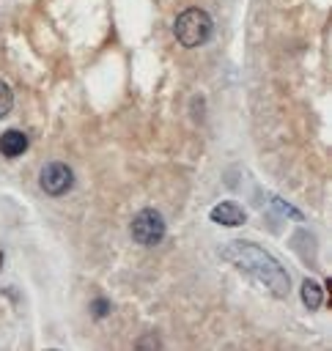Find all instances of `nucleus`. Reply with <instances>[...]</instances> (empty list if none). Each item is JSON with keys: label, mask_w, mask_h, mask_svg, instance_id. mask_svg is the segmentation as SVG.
<instances>
[{"label": "nucleus", "mask_w": 332, "mask_h": 351, "mask_svg": "<svg viewBox=\"0 0 332 351\" xmlns=\"http://www.w3.org/2000/svg\"><path fill=\"white\" fill-rule=\"evenodd\" d=\"M220 258L233 263L236 269H241L244 274H250L258 285H263L272 296L277 299H285L288 291H291V277L288 271L277 263V258L272 252H266L263 247L252 244V241H241V239H233L228 241L222 250H220Z\"/></svg>", "instance_id": "nucleus-1"}, {"label": "nucleus", "mask_w": 332, "mask_h": 351, "mask_svg": "<svg viewBox=\"0 0 332 351\" xmlns=\"http://www.w3.org/2000/svg\"><path fill=\"white\" fill-rule=\"evenodd\" d=\"M209 219L217 222V225H225V228H236V225L244 222V208L233 200H222L209 211Z\"/></svg>", "instance_id": "nucleus-5"}, {"label": "nucleus", "mask_w": 332, "mask_h": 351, "mask_svg": "<svg viewBox=\"0 0 332 351\" xmlns=\"http://www.w3.org/2000/svg\"><path fill=\"white\" fill-rule=\"evenodd\" d=\"M11 107H14V93H11V88L0 80V118H5V115L11 112Z\"/></svg>", "instance_id": "nucleus-8"}, {"label": "nucleus", "mask_w": 332, "mask_h": 351, "mask_svg": "<svg viewBox=\"0 0 332 351\" xmlns=\"http://www.w3.org/2000/svg\"><path fill=\"white\" fill-rule=\"evenodd\" d=\"M38 184H41V189H44L47 195L60 197V195H66V192L74 186V170H71L66 162H49V165L41 167Z\"/></svg>", "instance_id": "nucleus-4"}, {"label": "nucleus", "mask_w": 332, "mask_h": 351, "mask_svg": "<svg viewBox=\"0 0 332 351\" xmlns=\"http://www.w3.org/2000/svg\"><path fill=\"white\" fill-rule=\"evenodd\" d=\"M137 346H140V348H145V346H154V348H156V346H159V340H156V337H148V340H140Z\"/></svg>", "instance_id": "nucleus-10"}, {"label": "nucleus", "mask_w": 332, "mask_h": 351, "mask_svg": "<svg viewBox=\"0 0 332 351\" xmlns=\"http://www.w3.org/2000/svg\"><path fill=\"white\" fill-rule=\"evenodd\" d=\"M27 151V134L22 129H5L0 134V154L5 159H16Z\"/></svg>", "instance_id": "nucleus-6"}, {"label": "nucleus", "mask_w": 332, "mask_h": 351, "mask_svg": "<svg viewBox=\"0 0 332 351\" xmlns=\"http://www.w3.org/2000/svg\"><path fill=\"white\" fill-rule=\"evenodd\" d=\"M0 269H3V252H0Z\"/></svg>", "instance_id": "nucleus-11"}, {"label": "nucleus", "mask_w": 332, "mask_h": 351, "mask_svg": "<svg viewBox=\"0 0 332 351\" xmlns=\"http://www.w3.org/2000/svg\"><path fill=\"white\" fill-rule=\"evenodd\" d=\"M299 293H302V304H305L307 310H318L321 302H324V288H321L316 280H305Z\"/></svg>", "instance_id": "nucleus-7"}, {"label": "nucleus", "mask_w": 332, "mask_h": 351, "mask_svg": "<svg viewBox=\"0 0 332 351\" xmlns=\"http://www.w3.org/2000/svg\"><path fill=\"white\" fill-rule=\"evenodd\" d=\"M129 230H132V239H134L137 244H143V247H156V244L165 239V233H167V222H165V217H162L156 208H143V211H137V214L132 217Z\"/></svg>", "instance_id": "nucleus-3"}, {"label": "nucleus", "mask_w": 332, "mask_h": 351, "mask_svg": "<svg viewBox=\"0 0 332 351\" xmlns=\"http://www.w3.org/2000/svg\"><path fill=\"white\" fill-rule=\"evenodd\" d=\"M107 313H110V304H107L104 299H96V302H93V315H96V318H104Z\"/></svg>", "instance_id": "nucleus-9"}, {"label": "nucleus", "mask_w": 332, "mask_h": 351, "mask_svg": "<svg viewBox=\"0 0 332 351\" xmlns=\"http://www.w3.org/2000/svg\"><path fill=\"white\" fill-rule=\"evenodd\" d=\"M173 33H176V41L181 47L195 49V47H203L211 38L214 22L203 8H184L173 22Z\"/></svg>", "instance_id": "nucleus-2"}]
</instances>
